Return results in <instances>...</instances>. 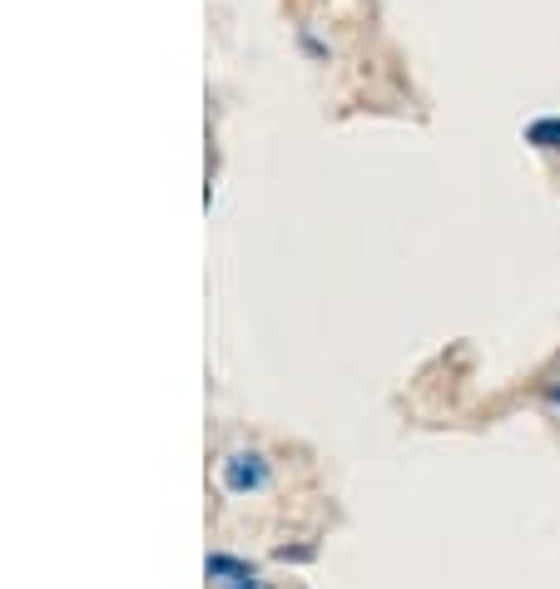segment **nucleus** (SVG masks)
Masks as SVG:
<instances>
[{"instance_id": "2", "label": "nucleus", "mask_w": 560, "mask_h": 589, "mask_svg": "<svg viewBox=\"0 0 560 589\" xmlns=\"http://www.w3.org/2000/svg\"><path fill=\"white\" fill-rule=\"evenodd\" d=\"M541 402H546V406H556V412H560V382H546V387H541Z\"/></svg>"}, {"instance_id": "1", "label": "nucleus", "mask_w": 560, "mask_h": 589, "mask_svg": "<svg viewBox=\"0 0 560 589\" xmlns=\"http://www.w3.org/2000/svg\"><path fill=\"white\" fill-rule=\"evenodd\" d=\"M526 144H536V149H560V120H556V114H551V120L526 124Z\"/></svg>"}]
</instances>
